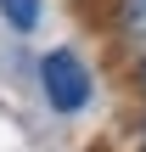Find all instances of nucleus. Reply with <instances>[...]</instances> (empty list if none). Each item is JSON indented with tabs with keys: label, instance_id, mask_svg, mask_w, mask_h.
<instances>
[{
	"label": "nucleus",
	"instance_id": "f257e3e1",
	"mask_svg": "<svg viewBox=\"0 0 146 152\" xmlns=\"http://www.w3.org/2000/svg\"><path fill=\"white\" fill-rule=\"evenodd\" d=\"M39 90L51 102V113L73 118L90 107V68L79 62V51H45L39 56Z\"/></svg>",
	"mask_w": 146,
	"mask_h": 152
},
{
	"label": "nucleus",
	"instance_id": "f03ea898",
	"mask_svg": "<svg viewBox=\"0 0 146 152\" xmlns=\"http://www.w3.org/2000/svg\"><path fill=\"white\" fill-rule=\"evenodd\" d=\"M0 17L11 34H34L39 17H45V0H0Z\"/></svg>",
	"mask_w": 146,
	"mask_h": 152
},
{
	"label": "nucleus",
	"instance_id": "7ed1b4c3",
	"mask_svg": "<svg viewBox=\"0 0 146 152\" xmlns=\"http://www.w3.org/2000/svg\"><path fill=\"white\" fill-rule=\"evenodd\" d=\"M135 96H141V102H146V56H141V62H135Z\"/></svg>",
	"mask_w": 146,
	"mask_h": 152
}]
</instances>
